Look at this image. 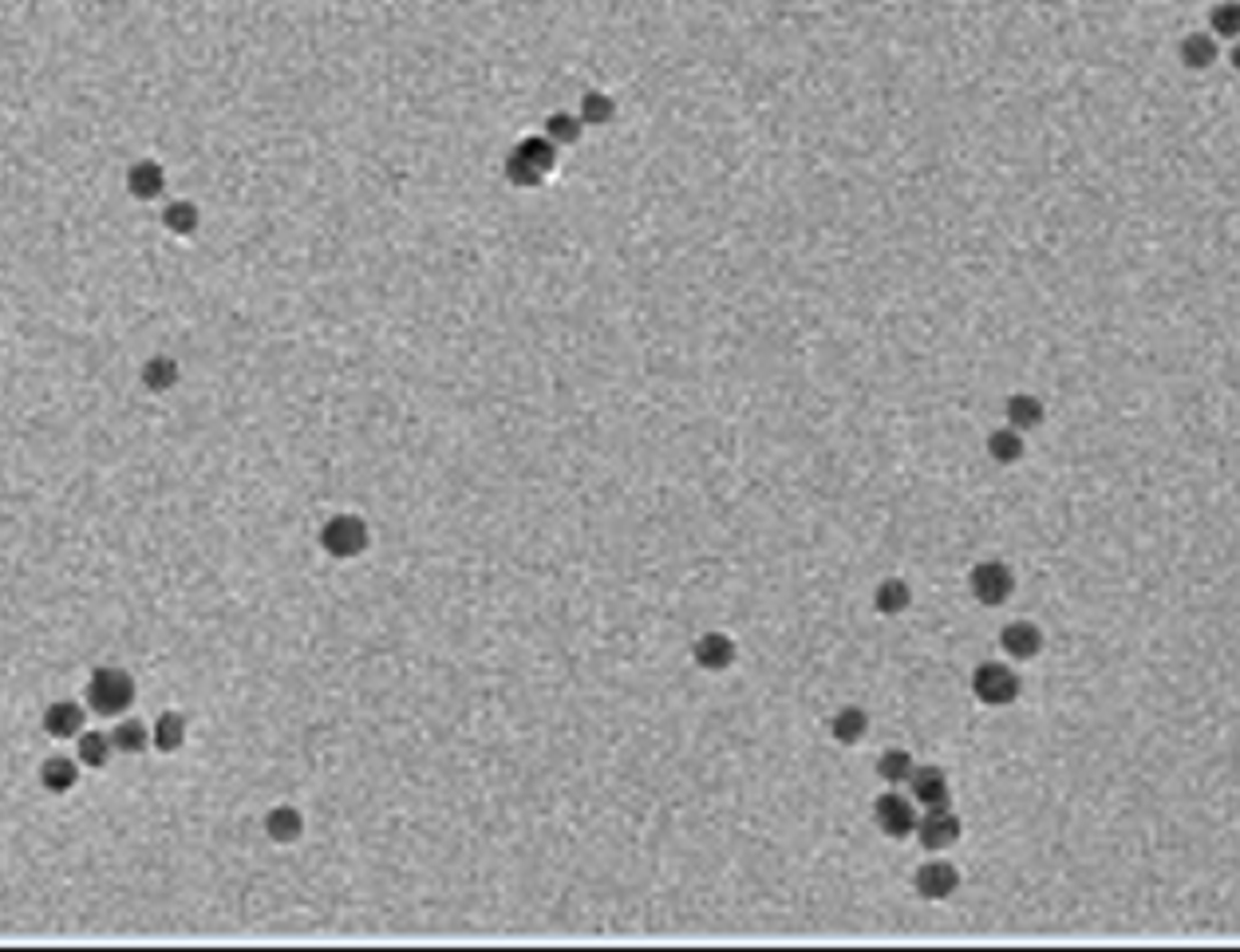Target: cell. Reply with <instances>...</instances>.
<instances>
[{
	"mask_svg": "<svg viewBox=\"0 0 1240 952\" xmlns=\"http://www.w3.org/2000/svg\"><path fill=\"white\" fill-rule=\"evenodd\" d=\"M972 692H976V700L988 704V708H1008V704L1020 700L1024 680H1020V672H1016L1012 664L984 660V664H976V672H972Z\"/></svg>",
	"mask_w": 1240,
	"mask_h": 952,
	"instance_id": "6da1fadb",
	"label": "cell"
},
{
	"mask_svg": "<svg viewBox=\"0 0 1240 952\" xmlns=\"http://www.w3.org/2000/svg\"><path fill=\"white\" fill-rule=\"evenodd\" d=\"M135 700V684L123 668H100L88 684V704L100 712V716H123Z\"/></svg>",
	"mask_w": 1240,
	"mask_h": 952,
	"instance_id": "7a4b0ae2",
	"label": "cell"
},
{
	"mask_svg": "<svg viewBox=\"0 0 1240 952\" xmlns=\"http://www.w3.org/2000/svg\"><path fill=\"white\" fill-rule=\"evenodd\" d=\"M968 589H972V597L980 605L996 609V605H1004L1016 593V573H1012L1008 561H976L972 573H968Z\"/></svg>",
	"mask_w": 1240,
	"mask_h": 952,
	"instance_id": "3957f363",
	"label": "cell"
},
{
	"mask_svg": "<svg viewBox=\"0 0 1240 952\" xmlns=\"http://www.w3.org/2000/svg\"><path fill=\"white\" fill-rule=\"evenodd\" d=\"M917 802L913 794H901V791H885L877 802H873V822L885 838H909L917 834Z\"/></svg>",
	"mask_w": 1240,
	"mask_h": 952,
	"instance_id": "277c9868",
	"label": "cell"
},
{
	"mask_svg": "<svg viewBox=\"0 0 1240 952\" xmlns=\"http://www.w3.org/2000/svg\"><path fill=\"white\" fill-rule=\"evenodd\" d=\"M320 545H324V553H332L340 561L360 557L368 549V522L356 518V514H336L320 529Z\"/></svg>",
	"mask_w": 1240,
	"mask_h": 952,
	"instance_id": "5b68a950",
	"label": "cell"
},
{
	"mask_svg": "<svg viewBox=\"0 0 1240 952\" xmlns=\"http://www.w3.org/2000/svg\"><path fill=\"white\" fill-rule=\"evenodd\" d=\"M917 842L929 853H944L960 842V818L952 814V806H936L917 818Z\"/></svg>",
	"mask_w": 1240,
	"mask_h": 952,
	"instance_id": "8992f818",
	"label": "cell"
},
{
	"mask_svg": "<svg viewBox=\"0 0 1240 952\" xmlns=\"http://www.w3.org/2000/svg\"><path fill=\"white\" fill-rule=\"evenodd\" d=\"M913 885L925 901H948L956 889H960V869L944 857H929L917 873H913Z\"/></svg>",
	"mask_w": 1240,
	"mask_h": 952,
	"instance_id": "52a82bcc",
	"label": "cell"
},
{
	"mask_svg": "<svg viewBox=\"0 0 1240 952\" xmlns=\"http://www.w3.org/2000/svg\"><path fill=\"white\" fill-rule=\"evenodd\" d=\"M909 794L921 810H936V806H952V787H948V775L940 767H913L909 775Z\"/></svg>",
	"mask_w": 1240,
	"mask_h": 952,
	"instance_id": "ba28073f",
	"label": "cell"
},
{
	"mask_svg": "<svg viewBox=\"0 0 1240 952\" xmlns=\"http://www.w3.org/2000/svg\"><path fill=\"white\" fill-rule=\"evenodd\" d=\"M1000 648L1008 660H1035L1043 652V629L1035 621H1008L1000 629Z\"/></svg>",
	"mask_w": 1240,
	"mask_h": 952,
	"instance_id": "9c48e42d",
	"label": "cell"
},
{
	"mask_svg": "<svg viewBox=\"0 0 1240 952\" xmlns=\"http://www.w3.org/2000/svg\"><path fill=\"white\" fill-rule=\"evenodd\" d=\"M735 656H739V648H735V640L727 633H704L696 640V648H692V660L704 672H727L735 664Z\"/></svg>",
	"mask_w": 1240,
	"mask_h": 952,
	"instance_id": "30bf717a",
	"label": "cell"
},
{
	"mask_svg": "<svg viewBox=\"0 0 1240 952\" xmlns=\"http://www.w3.org/2000/svg\"><path fill=\"white\" fill-rule=\"evenodd\" d=\"M1004 420L1008 427H1016V431H1035V427H1043L1047 420V408H1043V400L1032 396V392H1016V396H1008L1004 400Z\"/></svg>",
	"mask_w": 1240,
	"mask_h": 952,
	"instance_id": "8fae6325",
	"label": "cell"
},
{
	"mask_svg": "<svg viewBox=\"0 0 1240 952\" xmlns=\"http://www.w3.org/2000/svg\"><path fill=\"white\" fill-rule=\"evenodd\" d=\"M162 186H166V174H162V166H158L155 159H139V162L127 170V190H131V198H139V202L158 198Z\"/></svg>",
	"mask_w": 1240,
	"mask_h": 952,
	"instance_id": "7c38bea8",
	"label": "cell"
},
{
	"mask_svg": "<svg viewBox=\"0 0 1240 952\" xmlns=\"http://www.w3.org/2000/svg\"><path fill=\"white\" fill-rule=\"evenodd\" d=\"M909 605H913V589H909L905 577H885V581H877V589H873V609H877L881 617H901Z\"/></svg>",
	"mask_w": 1240,
	"mask_h": 952,
	"instance_id": "4fadbf2b",
	"label": "cell"
},
{
	"mask_svg": "<svg viewBox=\"0 0 1240 952\" xmlns=\"http://www.w3.org/2000/svg\"><path fill=\"white\" fill-rule=\"evenodd\" d=\"M80 728H84V708L72 700H60L44 712V732L56 740H72V736H80Z\"/></svg>",
	"mask_w": 1240,
	"mask_h": 952,
	"instance_id": "5bb4252c",
	"label": "cell"
},
{
	"mask_svg": "<svg viewBox=\"0 0 1240 952\" xmlns=\"http://www.w3.org/2000/svg\"><path fill=\"white\" fill-rule=\"evenodd\" d=\"M865 732H869V716H865V708H857V704H845V708H837L833 712V720H829V736L837 743H861L865 740Z\"/></svg>",
	"mask_w": 1240,
	"mask_h": 952,
	"instance_id": "9a60e30c",
	"label": "cell"
},
{
	"mask_svg": "<svg viewBox=\"0 0 1240 952\" xmlns=\"http://www.w3.org/2000/svg\"><path fill=\"white\" fill-rule=\"evenodd\" d=\"M988 455H992V463H1000V467H1016V463L1028 455L1024 431H1016V427L992 431V435H988Z\"/></svg>",
	"mask_w": 1240,
	"mask_h": 952,
	"instance_id": "2e32d148",
	"label": "cell"
},
{
	"mask_svg": "<svg viewBox=\"0 0 1240 952\" xmlns=\"http://www.w3.org/2000/svg\"><path fill=\"white\" fill-rule=\"evenodd\" d=\"M265 834H269L273 842H297V838L305 834L301 810H297V806H273V810L265 814Z\"/></svg>",
	"mask_w": 1240,
	"mask_h": 952,
	"instance_id": "e0dca14e",
	"label": "cell"
},
{
	"mask_svg": "<svg viewBox=\"0 0 1240 952\" xmlns=\"http://www.w3.org/2000/svg\"><path fill=\"white\" fill-rule=\"evenodd\" d=\"M913 755L905 751V747H889V751H881V759H877V779L885 783V787H905L909 783V775H913Z\"/></svg>",
	"mask_w": 1240,
	"mask_h": 952,
	"instance_id": "ac0fdd59",
	"label": "cell"
},
{
	"mask_svg": "<svg viewBox=\"0 0 1240 952\" xmlns=\"http://www.w3.org/2000/svg\"><path fill=\"white\" fill-rule=\"evenodd\" d=\"M151 743L162 751V755H174L182 743H186V720L178 712H162L151 728Z\"/></svg>",
	"mask_w": 1240,
	"mask_h": 952,
	"instance_id": "d6986e66",
	"label": "cell"
},
{
	"mask_svg": "<svg viewBox=\"0 0 1240 952\" xmlns=\"http://www.w3.org/2000/svg\"><path fill=\"white\" fill-rule=\"evenodd\" d=\"M143 384H147L151 392H170V388L178 384V364H174L170 356H151V360L143 364Z\"/></svg>",
	"mask_w": 1240,
	"mask_h": 952,
	"instance_id": "ffe728a7",
	"label": "cell"
},
{
	"mask_svg": "<svg viewBox=\"0 0 1240 952\" xmlns=\"http://www.w3.org/2000/svg\"><path fill=\"white\" fill-rule=\"evenodd\" d=\"M111 743H115V751H123V755H139V751H147V743H151V728L139 724V720H123V724L111 732Z\"/></svg>",
	"mask_w": 1240,
	"mask_h": 952,
	"instance_id": "44dd1931",
	"label": "cell"
},
{
	"mask_svg": "<svg viewBox=\"0 0 1240 952\" xmlns=\"http://www.w3.org/2000/svg\"><path fill=\"white\" fill-rule=\"evenodd\" d=\"M76 775H80V767H76L72 759H64V755H56V759H48V763H44V771H40V779H44V787H48V791H56V794H64V791H72V783H76Z\"/></svg>",
	"mask_w": 1240,
	"mask_h": 952,
	"instance_id": "7402d4cb",
	"label": "cell"
},
{
	"mask_svg": "<svg viewBox=\"0 0 1240 952\" xmlns=\"http://www.w3.org/2000/svg\"><path fill=\"white\" fill-rule=\"evenodd\" d=\"M1181 60H1185V68L1205 72V68L1217 60V40H1213V36H1189V40L1181 44Z\"/></svg>",
	"mask_w": 1240,
	"mask_h": 952,
	"instance_id": "603a6c76",
	"label": "cell"
},
{
	"mask_svg": "<svg viewBox=\"0 0 1240 952\" xmlns=\"http://www.w3.org/2000/svg\"><path fill=\"white\" fill-rule=\"evenodd\" d=\"M111 751H115L111 736H104V732H80V759L88 767H104L111 759Z\"/></svg>",
	"mask_w": 1240,
	"mask_h": 952,
	"instance_id": "cb8c5ba5",
	"label": "cell"
},
{
	"mask_svg": "<svg viewBox=\"0 0 1240 952\" xmlns=\"http://www.w3.org/2000/svg\"><path fill=\"white\" fill-rule=\"evenodd\" d=\"M162 221H166L170 233H194L198 229V210L190 202H170L166 213H162Z\"/></svg>",
	"mask_w": 1240,
	"mask_h": 952,
	"instance_id": "d4e9b609",
	"label": "cell"
},
{
	"mask_svg": "<svg viewBox=\"0 0 1240 952\" xmlns=\"http://www.w3.org/2000/svg\"><path fill=\"white\" fill-rule=\"evenodd\" d=\"M1213 32H1217V36H1225V40H1240V4L1237 0H1229V4H1221V8L1213 12Z\"/></svg>",
	"mask_w": 1240,
	"mask_h": 952,
	"instance_id": "484cf974",
	"label": "cell"
},
{
	"mask_svg": "<svg viewBox=\"0 0 1240 952\" xmlns=\"http://www.w3.org/2000/svg\"><path fill=\"white\" fill-rule=\"evenodd\" d=\"M1229 60H1233V68H1237V72H1240V40H1237V44H1233V52H1229Z\"/></svg>",
	"mask_w": 1240,
	"mask_h": 952,
	"instance_id": "4316f807",
	"label": "cell"
}]
</instances>
